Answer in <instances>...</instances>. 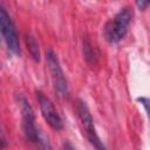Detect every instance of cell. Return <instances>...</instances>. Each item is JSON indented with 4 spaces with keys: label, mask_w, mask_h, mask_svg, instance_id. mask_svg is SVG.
<instances>
[{
    "label": "cell",
    "mask_w": 150,
    "mask_h": 150,
    "mask_svg": "<svg viewBox=\"0 0 150 150\" xmlns=\"http://www.w3.org/2000/svg\"><path fill=\"white\" fill-rule=\"evenodd\" d=\"M131 19L132 9L130 6H124L120 8V11L112 18H110L103 27L104 39L109 43H117L123 40L128 33Z\"/></svg>",
    "instance_id": "cell-1"
},
{
    "label": "cell",
    "mask_w": 150,
    "mask_h": 150,
    "mask_svg": "<svg viewBox=\"0 0 150 150\" xmlns=\"http://www.w3.org/2000/svg\"><path fill=\"white\" fill-rule=\"evenodd\" d=\"M75 110H76V115L80 120V123L82 125V129L86 134V137L89 141V143L91 144V146L94 148V150H107L105 145L103 144V142L101 141V138L96 131L94 118L91 116V112H90L87 103L83 100L77 98L75 102Z\"/></svg>",
    "instance_id": "cell-2"
},
{
    "label": "cell",
    "mask_w": 150,
    "mask_h": 150,
    "mask_svg": "<svg viewBox=\"0 0 150 150\" xmlns=\"http://www.w3.org/2000/svg\"><path fill=\"white\" fill-rule=\"evenodd\" d=\"M46 62H47V67L50 74V80H52V84H53V89L55 94L61 98L68 97L69 87H68L67 77L62 70L57 55L50 48L46 50Z\"/></svg>",
    "instance_id": "cell-3"
},
{
    "label": "cell",
    "mask_w": 150,
    "mask_h": 150,
    "mask_svg": "<svg viewBox=\"0 0 150 150\" xmlns=\"http://www.w3.org/2000/svg\"><path fill=\"white\" fill-rule=\"evenodd\" d=\"M0 36L12 54L20 53V42L18 38V33L15 29V25L7 12L6 7L0 4Z\"/></svg>",
    "instance_id": "cell-4"
},
{
    "label": "cell",
    "mask_w": 150,
    "mask_h": 150,
    "mask_svg": "<svg viewBox=\"0 0 150 150\" xmlns=\"http://www.w3.org/2000/svg\"><path fill=\"white\" fill-rule=\"evenodd\" d=\"M16 102H18V105L20 109L22 132H23L26 139L29 141L30 143H33L35 141V137H36L38 131L40 129L35 124V117H34L33 108L23 94L16 95Z\"/></svg>",
    "instance_id": "cell-5"
},
{
    "label": "cell",
    "mask_w": 150,
    "mask_h": 150,
    "mask_svg": "<svg viewBox=\"0 0 150 150\" xmlns=\"http://www.w3.org/2000/svg\"><path fill=\"white\" fill-rule=\"evenodd\" d=\"M35 96H36V101L39 103L41 115L45 118V121L54 130H61L63 128V121H62L60 114L57 112L52 100L48 96H46L41 90H36Z\"/></svg>",
    "instance_id": "cell-6"
},
{
    "label": "cell",
    "mask_w": 150,
    "mask_h": 150,
    "mask_svg": "<svg viewBox=\"0 0 150 150\" xmlns=\"http://www.w3.org/2000/svg\"><path fill=\"white\" fill-rule=\"evenodd\" d=\"M25 42H26L27 49L30 54V57L35 62H39L40 61V49H39V43L36 41V39L32 34L28 33L25 35Z\"/></svg>",
    "instance_id": "cell-7"
},
{
    "label": "cell",
    "mask_w": 150,
    "mask_h": 150,
    "mask_svg": "<svg viewBox=\"0 0 150 150\" xmlns=\"http://www.w3.org/2000/svg\"><path fill=\"white\" fill-rule=\"evenodd\" d=\"M33 144L36 146L38 150H54L50 142L48 141V138L45 136V134L39 129L38 135L35 137V141L33 142Z\"/></svg>",
    "instance_id": "cell-8"
},
{
    "label": "cell",
    "mask_w": 150,
    "mask_h": 150,
    "mask_svg": "<svg viewBox=\"0 0 150 150\" xmlns=\"http://www.w3.org/2000/svg\"><path fill=\"white\" fill-rule=\"evenodd\" d=\"M83 55L88 62H91V63L95 62L96 54H95V50L93 48V45L88 40L83 41Z\"/></svg>",
    "instance_id": "cell-9"
},
{
    "label": "cell",
    "mask_w": 150,
    "mask_h": 150,
    "mask_svg": "<svg viewBox=\"0 0 150 150\" xmlns=\"http://www.w3.org/2000/svg\"><path fill=\"white\" fill-rule=\"evenodd\" d=\"M6 145H7V139H6V136H5V132H4V129H2L1 123H0V150H2Z\"/></svg>",
    "instance_id": "cell-10"
},
{
    "label": "cell",
    "mask_w": 150,
    "mask_h": 150,
    "mask_svg": "<svg viewBox=\"0 0 150 150\" xmlns=\"http://www.w3.org/2000/svg\"><path fill=\"white\" fill-rule=\"evenodd\" d=\"M138 101H139V102H141V104L144 107V110H145V112L148 114V105H149V100H148V97L142 96V97H139V98H138Z\"/></svg>",
    "instance_id": "cell-11"
},
{
    "label": "cell",
    "mask_w": 150,
    "mask_h": 150,
    "mask_svg": "<svg viewBox=\"0 0 150 150\" xmlns=\"http://www.w3.org/2000/svg\"><path fill=\"white\" fill-rule=\"evenodd\" d=\"M135 5H136L139 9H145V8L148 7L149 2H148V1H143V0H141V1L138 0V1H136V2H135Z\"/></svg>",
    "instance_id": "cell-12"
},
{
    "label": "cell",
    "mask_w": 150,
    "mask_h": 150,
    "mask_svg": "<svg viewBox=\"0 0 150 150\" xmlns=\"http://www.w3.org/2000/svg\"><path fill=\"white\" fill-rule=\"evenodd\" d=\"M62 150H75V148H74L69 142H66V143H63V145H62Z\"/></svg>",
    "instance_id": "cell-13"
}]
</instances>
